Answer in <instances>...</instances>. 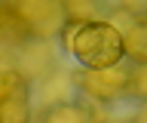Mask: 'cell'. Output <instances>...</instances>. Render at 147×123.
<instances>
[{"mask_svg": "<svg viewBox=\"0 0 147 123\" xmlns=\"http://www.w3.org/2000/svg\"><path fill=\"white\" fill-rule=\"evenodd\" d=\"M43 123H95V114L80 102H61L43 114Z\"/></svg>", "mask_w": 147, "mask_h": 123, "instance_id": "obj_2", "label": "cell"}, {"mask_svg": "<svg viewBox=\"0 0 147 123\" xmlns=\"http://www.w3.org/2000/svg\"><path fill=\"white\" fill-rule=\"evenodd\" d=\"M58 37H61L64 52L74 62H80L83 68H89V71L117 68L126 56L119 28L104 19H86V22L67 19L58 28Z\"/></svg>", "mask_w": 147, "mask_h": 123, "instance_id": "obj_1", "label": "cell"}, {"mask_svg": "<svg viewBox=\"0 0 147 123\" xmlns=\"http://www.w3.org/2000/svg\"><path fill=\"white\" fill-rule=\"evenodd\" d=\"M67 16L74 22H86V19H98V3H89V0H64L61 3Z\"/></svg>", "mask_w": 147, "mask_h": 123, "instance_id": "obj_3", "label": "cell"}]
</instances>
